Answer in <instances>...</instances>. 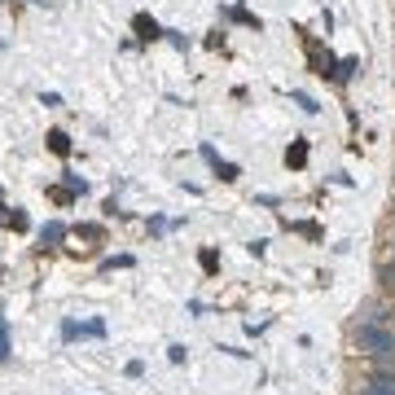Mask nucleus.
<instances>
[{"mask_svg":"<svg viewBox=\"0 0 395 395\" xmlns=\"http://www.w3.org/2000/svg\"><path fill=\"white\" fill-rule=\"evenodd\" d=\"M356 347L365 352V356H373V360H395V334H391L387 325L369 321V325L356 329Z\"/></svg>","mask_w":395,"mask_h":395,"instance_id":"obj_1","label":"nucleus"},{"mask_svg":"<svg viewBox=\"0 0 395 395\" xmlns=\"http://www.w3.org/2000/svg\"><path fill=\"white\" fill-rule=\"evenodd\" d=\"M62 338L66 342H75V338H106V321H84V325H79V321H66L62 325Z\"/></svg>","mask_w":395,"mask_h":395,"instance_id":"obj_2","label":"nucleus"},{"mask_svg":"<svg viewBox=\"0 0 395 395\" xmlns=\"http://www.w3.org/2000/svg\"><path fill=\"white\" fill-rule=\"evenodd\" d=\"M360 395H395V377L377 373V377H369V382L360 387Z\"/></svg>","mask_w":395,"mask_h":395,"instance_id":"obj_3","label":"nucleus"},{"mask_svg":"<svg viewBox=\"0 0 395 395\" xmlns=\"http://www.w3.org/2000/svg\"><path fill=\"white\" fill-rule=\"evenodd\" d=\"M202 154H207V162H211V167H216V172H220V180H237V167H233V162H220V154H216V150H211V145H207V150H202Z\"/></svg>","mask_w":395,"mask_h":395,"instance_id":"obj_4","label":"nucleus"},{"mask_svg":"<svg viewBox=\"0 0 395 395\" xmlns=\"http://www.w3.org/2000/svg\"><path fill=\"white\" fill-rule=\"evenodd\" d=\"M66 237V224H57V220H48L44 228H40V246H57Z\"/></svg>","mask_w":395,"mask_h":395,"instance_id":"obj_5","label":"nucleus"},{"mask_svg":"<svg viewBox=\"0 0 395 395\" xmlns=\"http://www.w3.org/2000/svg\"><path fill=\"white\" fill-rule=\"evenodd\" d=\"M48 150H53V154H71V137H66V132H48Z\"/></svg>","mask_w":395,"mask_h":395,"instance_id":"obj_6","label":"nucleus"},{"mask_svg":"<svg viewBox=\"0 0 395 395\" xmlns=\"http://www.w3.org/2000/svg\"><path fill=\"white\" fill-rule=\"evenodd\" d=\"M137 31H141V40H158V22H154V18H145V13L137 18Z\"/></svg>","mask_w":395,"mask_h":395,"instance_id":"obj_7","label":"nucleus"},{"mask_svg":"<svg viewBox=\"0 0 395 395\" xmlns=\"http://www.w3.org/2000/svg\"><path fill=\"white\" fill-rule=\"evenodd\" d=\"M286 162H294V167H303V162H307V145L299 141V145H294V150L286 154Z\"/></svg>","mask_w":395,"mask_h":395,"instance_id":"obj_8","label":"nucleus"},{"mask_svg":"<svg viewBox=\"0 0 395 395\" xmlns=\"http://www.w3.org/2000/svg\"><path fill=\"white\" fill-rule=\"evenodd\" d=\"M0 360H9V325L0 317Z\"/></svg>","mask_w":395,"mask_h":395,"instance_id":"obj_9","label":"nucleus"},{"mask_svg":"<svg viewBox=\"0 0 395 395\" xmlns=\"http://www.w3.org/2000/svg\"><path fill=\"white\" fill-rule=\"evenodd\" d=\"M294 102H299V106H303L307 114H312V110H321V106H317V102H312V97H307V92H294Z\"/></svg>","mask_w":395,"mask_h":395,"instance_id":"obj_10","label":"nucleus"},{"mask_svg":"<svg viewBox=\"0 0 395 395\" xmlns=\"http://www.w3.org/2000/svg\"><path fill=\"white\" fill-rule=\"evenodd\" d=\"M387 282H391V286H395V259H391V263H387Z\"/></svg>","mask_w":395,"mask_h":395,"instance_id":"obj_11","label":"nucleus"}]
</instances>
